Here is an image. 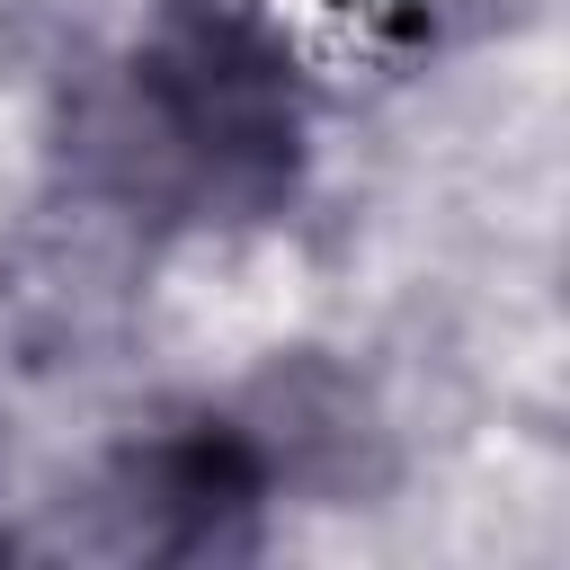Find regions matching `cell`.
<instances>
[{
	"instance_id": "1",
	"label": "cell",
	"mask_w": 570,
	"mask_h": 570,
	"mask_svg": "<svg viewBox=\"0 0 570 570\" xmlns=\"http://www.w3.org/2000/svg\"><path fill=\"white\" fill-rule=\"evenodd\" d=\"M125 169L160 196L258 214L294 187L303 160V80L267 18L240 0H187L134 53L116 107Z\"/></svg>"
},
{
	"instance_id": "2",
	"label": "cell",
	"mask_w": 570,
	"mask_h": 570,
	"mask_svg": "<svg viewBox=\"0 0 570 570\" xmlns=\"http://www.w3.org/2000/svg\"><path fill=\"white\" fill-rule=\"evenodd\" d=\"M107 499L125 517V543H142V552H232V543H249V525L276 490L232 419H187V428L142 436L116 463Z\"/></svg>"
},
{
	"instance_id": "3",
	"label": "cell",
	"mask_w": 570,
	"mask_h": 570,
	"mask_svg": "<svg viewBox=\"0 0 570 570\" xmlns=\"http://www.w3.org/2000/svg\"><path fill=\"white\" fill-rule=\"evenodd\" d=\"M232 428L249 436L267 490L356 499V490L383 481V463H374V445H383V436H374V410H365V392H356L347 374H330V365H285V374H267V383L232 410Z\"/></svg>"
}]
</instances>
